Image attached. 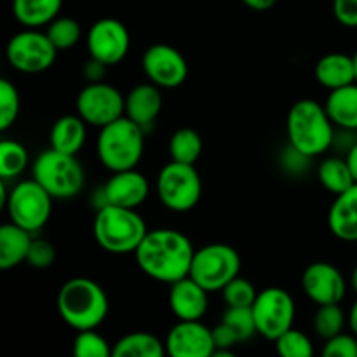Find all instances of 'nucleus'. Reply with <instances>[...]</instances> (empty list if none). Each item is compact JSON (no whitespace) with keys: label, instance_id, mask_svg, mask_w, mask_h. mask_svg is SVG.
I'll list each match as a JSON object with an SVG mask.
<instances>
[{"label":"nucleus","instance_id":"f257e3e1","mask_svg":"<svg viewBox=\"0 0 357 357\" xmlns=\"http://www.w3.org/2000/svg\"><path fill=\"white\" fill-rule=\"evenodd\" d=\"M195 248L183 232L174 229L149 230L135 251L139 271L150 279L173 284L190 275Z\"/></svg>","mask_w":357,"mask_h":357},{"label":"nucleus","instance_id":"f03ea898","mask_svg":"<svg viewBox=\"0 0 357 357\" xmlns=\"http://www.w3.org/2000/svg\"><path fill=\"white\" fill-rule=\"evenodd\" d=\"M56 307L66 326L75 331H86L98 330L103 324L110 310V302L96 281L73 278L59 288Z\"/></svg>","mask_w":357,"mask_h":357},{"label":"nucleus","instance_id":"7ed1b4c3","mask_svg":"<svg viewBox=\"0 0 357 357\" xmlns=\"http://www.w3.org/2000/svg\"><path fill=\"white\" fill-rule=\"evenodd\" d=\"M286 135L289 146L312 159L333 145L335 124L324 105L316 100H300L289 108Z\"/></svg>","mask_w":357,"mask_h":357},{"label":"nucleus","instance_id":"20e7f679","mask_svg":"<svg viewBox=\"0 0 357 357\" xmlns=\"http://www.w3.org/2000/svg\"><path fill=\"white\" fill-rule=\"evenodd\" d=\"M93 234L98 246L112 255H128L138 250L149 234L143 216L136 209L105 206L96 211Z\"/></svg>","mask_w":357,"mask_h":357},{"label":"nucleus","instance_id":"39448f33","mask_svg":"<svg viewBox=\"0 0 357 357\" xmlns=\"http://www.w3.org/2000/svg\"><path fill=\"white\" fill-rule=\"evenodd\" d=\"M98 159L112 173L135 169L145 152V129L124 117L100 129Z\"/></svg>","mask_w":357,"mask_h":357},{"label":"nucleus","instance_id":"423d86ee","mask_svg":"<svg viewBox=\"0 0 357 357\" xmlns=\"http://www.w3.org/2000/svg\"><path fill=\"white\" fill-rule=\"evenodd\" d=\"M37 180L52 199H72L82 192L86 185V171L77 155L49 149L35 159L31 167Z\"/></svg>","mask_w":357,"mask_h":357},{"label":"nucleus","instance_id":"0eeeda50","mask_svg":"<svg viewBox=\"0 0 357 357\" xmlns=\"http://www.w3.org/2000/svg\"><path fill=\"white\" fill-rule=\"evenodd\" d=\"M52 195L31 178L10 188L3 208L7 209L10 223L35 234L47 225L52 213Z\"/></svg>","mask_w":357,"mask_h":357},{"label":"nucleus","instance_id":"6e6552de","mask_svg":"<svg viewBox=\"0 0 357 357\" xmlns=\"http://www.w3.org/2000/svg\"><path fill=\"white\" fill-rule=\"evenodd\" d=\"M241 272V257L236 248L223 243L206 244L195 250L190 278L208 293L222 291Z\"/></svg>","mask_w":357,"mask_h":357},{"label":"nucleus","instance_id":"1a4fd4ad","mask_svg":"<svg viewBox=\"0 0 357 357\" xmlns=\"http://www.w3.org/2000/svg\"><path fill=\"white\" fill-rule=\"evenodd\" d=\"M155 187L164 208L174 213H187L194 209L202 195L201 174L195 166L174 160L159 171Z\"/></svg>","mask_w":357,"mask_h":357},{"label":"nucleus","instance_id":"9d476101","mask_svg":"<svg viewBox=\"0 0 357 357\" xmlns=\"http://www.w3.org/2000/svg\"><path fill=\"white\" fill-rule=\"evenodd\" d=\"M251 309H253L258 335L271 342H275L281 335L291 330L295 323V300L286 289L278 286L258 293Z\"/></svg>","mask_w":357,"mask_h":357},{"label":"nucleus","instance_id":"9b49d317","mask_svg":"<svg viewBox=\"0 0 357 357\" xmlns=\"http://www.w3.org/2000/svg\"><path fill=\"white\" fill-rule=\"evenodd\" d=\"M6 56L9 65L17 72L42 73L54 65L58 49L52 45L45 31L26 28L10 37Z\"/></svg>","mask_w":357,"mask_h":357},{"label":"nucleus","instance_id":"f8f14e48","mask_svg":"<svg viewBox=\"0 0 357 357\" xmlns=\"http://www.w3.org/2000/svg\"><path fill=\"white\" fill-rule=\"evenodd\" d=\"M77 115L84 119L87 126L105 128L126 114V96L107 82H89L80 89L75 101Z\"/></svg>","mask_w":357,"mask_h":357},{"label":"nucleus","instance_id":"ddd939ff","mask_svg":"<svg viewBox=\"0 0 357 357\" xmlns=\"http://www.w3.org/2000/svg\"><path fill=\"white\" fill-rule=\"evenodd\" d=\"M86 40L91 58L107 66L119 65L128 56L131 45L128 28L115 17H103L93 23Z\"/></svg>","mask_w":357,"mask_h":357},{"label":"nucleus","instance_id":"4468645a","mask_svg":"<svg viewBox=\"0 0 357 357\" xmlns=\"http://www.w3.org/2000/svg\"><path fill=\"white\" fill-rule=\"evenodd\" d=\"M143 72L146 79L157 87L174 89L188 77V65L185 56L176 47L167 44H153L143 52Z\"/></svg>","mask_w":357,"mask_h":357},{"label":"nucleus","instance_id":"2eb2a0df","mask_svg":"<svg viewBox=\"0 0 357 357\" xmlns=\"http://www.w3.org/2000/svg\"><path fill=\"white\" fill-rule=\"evenodd\" d=\"M302 289L317 307L340 303L347 293V281L335 265L314 261L303 271Z\"/></svg>","mask_w":357,"mask_h":357},{"label":"nucleus","instance_id":"dca6fc26","mask_svg":"<svg viewBox=\"0 0 357 357\" xmlns=\"http://www.w3.org/2000/svg\"><path fill=\"white\" fill-rule=\"evenodd\" d=\"M167 357H211L213 333L201 321H178L164 340Z\"/></svg>","mask_w":357,"mask_h":357},{"label":"nucleus","instance_id":"f3484780","mask_svg":"<svg viewBox=\"0 0 357 357\" xmlns=\"http://www.w3.org/2000/svg\"><path fill=\"white\" fill-rule=\"evenodd\" d=\"M108 206L136 209L146 201L150 194V183L146 176L139 171L128 169L112 173L107 183L103 185Z\"/></svg>","mask_w":357,"mask_h":357},{"label":"nucleus","instance_id":"a211bd4d","mask_svg":"<svg viewBox=\"0 0 357 357\" xmlns=\"http://www.w3.org/2000/svg\"><path fill=\"white\" fill-rule=\"evenodd\" d=\"M169 286L167 302L171 312L176 316L178 321H201L206 316L209 307V293L190 275Z\"/></svg>","mask_w":357,"mask_h":357},{"label":"nucleus","instance_id":"6ab92c4d","mask_svg":"<svg viewBox=\"0 0 357 357\" xmlns=\"http://www.w3.org/2000/svg\"><path fill=\"white\" fill-rule=\"evenodd\" d=\"M162 110V94L152 82L138 84L126 96V117L146 129L155 122Z\"/></svg>","mask_w":357,"mask_h":357},{"label":"nucleus","instance_id":"aec40b11","mask_svg":"<svg viewBox=\"0 0 357 357\" xmlns=\"http://www.w3.org/2000/svg\"><path fill=\"white\" fill-rule=\"evenodd\" d=\"M328 227L337 239L357 243V183L344 194L335 195L328 211Z\"/></svg>","mask_w":357,"mask_h":357},{"label":"nucleus","instance_id":"412c9836","mask_svg":"<svg viewBox=\"0 0 357 357\" xmlns=\"http://www.w3.org/2000/svg\"><path fill=\"white\" fill-rule=\"evenodd\" d=\"M314 75L319 86L328 91L340 89L356 82L354 56L345 52H328L314 66Z\"/></svg>","mask_w":357,"mask_h":357},{"label":"nucleus","instance_id":"4be33fe9","mask_svg":"<svg viewBox=\"0 0 357 357\" xmlns=\"http://www.w3.org/2000/svg\"><path fill=\"white\" fill-rule=\"evenodd\" d=\"M87 124L80 115H63L52 124L49 132L51 149L58 152L77 155L86 145Z\"/></svg>","mask_w":357,"mask_h":357},{"label":"nucleus","instance_id":"5701e85b","mask_svg":"<svg viewBox=\"0 0 357 357\" xmlns=\"http://www.w3.org/2000/svg\"><path fill=\"white\" fill-rule=\"evenodd\" d=\"M31 243V232L10 222L3 223L0 227V268L10 271L26 261Z\"/></svg>","mask_w":357,"mask_h":357},{"label":"nucleus","instance_id":"b1692460","mask_svg":"<svg viewBox=\"0 0 357 357\" xmlns=\"http://www.w3.org/2000/svg\"><path fill=\"white\" fill-rule=\"evenodd\" d=\"M324 107L335 128L357 131V82L330 91Z\"/></svg>","mask_w":357,"mask_h":357},{"label":"nucleus","instance_id":"393cba45","mask_svg":"<svg viewBox=\"0 0 357 357\" xmlns=\"http://www.w3.org/2000/svg\"><path fill=\"white\" fill-rule=\"evenodd\" d=\"M63 0H13V14L24 28L47 26L59 16Z\"/></svg>","mask_w":357,"mask_h":357},{"label":"nucleus","instance_id":"a878e982","mask_svg":"<svg viewBox=\"0 0 357 357\" xmlns=\"http://www.w3.org/2000/svg\"><path fill=\"white\" fill-rule=\"evenodd\" d=\"M112 357H167L166 345L149 331H132L115 342Z\"/></svg>","mask_w":357,"mask_h":357},{"label":"nucleus","instance_id":"bb28decb","mask_svg":"<svg viewBox=\"0 0 357 357\" xmlns=\"http://www.w3.org/2000/svg\"><path fill=\"white\" fill-rule=\"evenodd\" d=\"M317 178H319L321 185L333 195L344 194L352 185H356L347 160L340 159V157L324 159L317 167Z\"/></svg>","mask_w":357,"mask_h":357},{"label":"nucleus","instance_id":"cd10ccee","mask_svg":"<svg viewBox=\"0 0 357 357\" xmlns=\"http://www.w3.org/2000/svg\"><path fill=\"white\" fill-rule=\"evenodd\" d=\"M202 138L195 129L181 128L173 132L169 139V155L171 160L181 164H192L199 160L202 153Z\"/></svg>","mask_w":357,"mask_h":357},{"label":"nucleus","instance_id":"c85d7f7f","mask_svg":"<svg viewBox=\"0 0 357 357\" xmlns=\"http://www.w3.org/2000/svg\"><path fill=\"white\" fill-rule=\"evenodd\" d=\"M28 166V152L16 139L0 142V178L13 180L17 178Z\"/></svg>","mask_w":357,"mask_h":357},{"label":"nucleus","instance_id":"c756f323","mask_svg":"<svg viewBox=\"0 0 357 357\" xmlns=\"http://www.w3.org/2000/svg\"><path fill=\"white\" fill-rule=\"evenodd\" d=\"M345 321H347V317H345L340 303L319 305L314 314V331H316L317 337L326 342L337 335L344 333Z\"/></svg>","mask_w":357,"mask_h":357},{"label":"nucleus","instance_id":"7c9ffc66","mask_svg":"<svg viewBox=\"0 0 357 357\" xmlns=\"http://www.w3.org/2000/svg\"><path fill=\"white\" fill-rule=\"evenodd\" d=\"M45 33L58 51H66L79 44L80 37H82V28H80L79 21H75L73 17L58 16L52 23L47 24Z\"/></svg>","mask_w":357,"mask_h":357},{"label":"nucleus","instance_id":"2f4dec72","mask_svg":"<svg viewBox=\"0 0 357 357\" xmlns=\"http://www.w3.org/2000/svg\"><path fill=\"white\" fill-rule=\"evenodd\" d=\"M112 345L96 330L77 331L73 340V357H112Z\"/></svg>","mask_w":357,"mask_h":357},{"label":"nucleus","instance_id":"473e14b6","mask_svg":"<svg viewBox=\"0 0 357 357\" xmlns=\"http://www.w3.org/2000/svg\"><path fill=\"white\" fill-rule=\"evenodd\" d=\"M279 357H314V344L303 331L291 328L274 342Z\"/></svg>","mask_w":357,"mask_h":357},{"label":"nucleus","instance_id":"72a5a7b5","mask_svg":"<svg viewBox=\"0 0 357 357\" xmlns=\"http://www.w3.org/2000/svg\"><path fill=\"white\" fill-rule=\"evenodd\" d=\"M21 100L17 87L10 80L0 79V131H7L17 121Z\"/></svg>","mask_w":357,"mask_h":357},{"label":"nucleus","instance_id":"f704fd0d","mask_svg":"<svg viewBox=\"0 0 357 357\" xmlns=\"http://www.w3.org/2000/svg\"><path fill=\"white\" fill-rule=\"evenodd\" d=\"M222 323L229 324L236 331L241 342H246L258 335L251 307H227L225 314L222 316Z\"/></svg>","mask_w":357,"mask_h":357},{"label":"nucleus","instance_id":"c9c22d12","mask_svg":"<svg viewBox=\"0 0 357 357\" xmlns=\"http://www.w3.org/2000/svg\"><path fill=\"white\" fill-rule=\"evenodd\" d=\"M222 295L227 307H253L258 291L253 282L237 275L222 289Z\"/></svg>","mask_w":357,"mask_h":357},{"label":"nucleus","instance_id":"e433bc0d","mask_svg":"<svg viewBox=\"0 0 357 357\" xmlns=\"http://www.w3.org/2000/svg\"><path fill=\"white\" fill-rule=\"evenodd\" d=\"M56 261V248L52 246V243H49L47 239H33L31 243L30 251H28L26 264L30 267L38 268V271H44L49 268Z\"/></svg>","mask_w":357,"mask_h":357},{"label":"nucleus","instance_id":"4c0bfd02","mask_svg":"<svg viewBox=\"0 0 357 357\" xmlns=\"http://www.w3.org/2000/svg\"><path fill=\"white\" fill-rule=\"evenodd\" d=\"M321 357H357L356 335L340 333L324 342Z\"/></svg>","mask_w":357,"mask_h":357},{"label":"nucleus","instance_id":"58836bf2","mask_svg":"<svg viewBox=\"0 0 357 357\" xmlns=\"http://www.w3.org/2000/svg\"><path fill=\"white\" fill-rule=\"evenodd\" d=\"M333 14L342 26L357 28V0H333Z\"/></svg>","mask_w":357,"mask_h":357},{"label":"nucleus","instance_id":"ea45409f","mask_svg":"<svg viewBox=\"0 0 357 357\" xmlns=\"http://www.w3.org/2000/svg\"><path fill=\"white\" fill-rule=\"evenodd\" d=\"M213 342H215L216 349H223V351H232L234 345L239 344V337L236 331L229 326V324L220 321L215 328H211Z\"/></svg>","mask_w":357,"mask_h":357},{"label":"nucleus","instance_id":"a19ab883","mask_svg":"<svg viewBox=\"0 0 357 357\" xmlns=\"http://www.w3.org/2000/svg\"><path fill=\"white\" fill-rule=\"evenodd\" d=\"M82 73H84V77H86L87 84L101 82V80L105 79V75H107V65H103V63L98 61V59L89 58V61L84 65Z\"/></svg>","mask_w":357,"mask_h":357},{"label":"nucleus","instance_id":"79ce46f5","mask_svg":"<svg viewBox=\"0 0 357 357\" xmlns=\"http://www.w3.org/2000/svg\"><path fill=\"white\" fill-rule=\"evenodd\" d=\"M278 0H243V3L246 7L253 10H268L275 6Z\"/></svg>","mask_w":357,"mask_h":357},{"label":"nucleus","instance_id":"37998d69","mask_svg":"<svg viewBox=\"0 0 357 357\" xmlns=\"http://www.w3.org/2000/svg\"><path fill=\"white\" fill-rule=\"evenodd\" d=\"M345 160H347L349 167H351L352 176H354V180H356V183H357V142L351 146V149H349Z\"/></svg>","mask_w":357,"mask_h":357},{"label":"nucleus","instance_id":"c03bdc74","mask_svg":"<svg viewBox=\"0 0 357 357\" xmlns=\"http://www.w3.org/2000/svg\"><path fill=\"white\" fill-rule=\"evenodd\" d=\"M349 326H351L352 335L357 337V300L354 302V305H352L351 312H349Z\"/></svg>","mask_w":357,"mask_h":357},{"label":"nucleus","instance_id":"a18cd8bd","mask_svg":"<svg viewBox=\"0 0 357 357\" xmlns=\"http://www.w3.org/2000/svg\"><path fill=\"white\" fill-rule=\"evenodd\" d=\"M211 357H237L234 354L232 351H223V349H216L215 352H213Z\"/></svg>","mask_w":357,"mask_h":357},{"label":"nucleus","instance_id":"49530a36","mask_svg":"<svg viewBox=\"0 0 357 357\" xmlns=\"http://www.w3.org/2000/svg\"><path fill=\"white\" fill-rule=\"evenodd\" d=\"M351 286H352V289H354V293L357 295V265H356L354 271H352V274H351Z\"/></svg>","mask_w":357,"mask_h":357},{"label":"nucleus","instance_id":"de8ad7c7","mask_svg":"<svg viewBox=\"0 0 357 357\" xmlns=\"http://www.w3.org/2000/svg\"><path fill=\"white\" fill-rule=\"evenodd\" d=\"M354 63H356V82H357V52L354 54Z\"/></svg>","mask_w":357,"mask_h":357}]
</instances>
